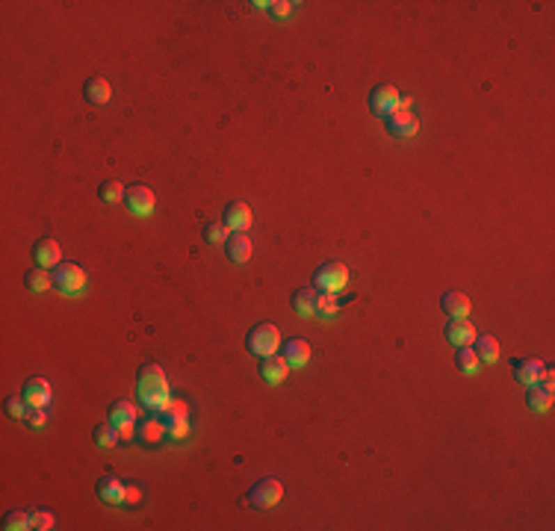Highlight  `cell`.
Here are the masks:
<instances>
[{"mask_svg":"<svg viewBox=\"0 0 555 531\" xmlns=\"http://www.w3.org/2000/svg\"><path fill=\"white\" fill-rule=\"evenodd\" d=\"M59 257H63V251H59V245L54 239H39L33 245V260L36 266L42 269H51V266H59Z\"/></svg>","mask_w":555,"mask_h":531,"instance_id":"cell-13","label":"cell"},{"mask_svg":"<svg viewBox=\"0 0 555 531\" xmlns=\"http://www.w3.org/2000/svg\"><path fill=\"white\" fill-rule=\"evenodd\" d=\"M24 287H27L30 292H45V290H51V287H54V271H47V269H42V266L30 269L27 275H24Z\"/></svg>","mask_w":555,"mask_h":531,"instance_id":"cell-20","label":"cell"},{"mask_svg":"<svg viewBox=\"0 0 555 531\" xmlns=\"http://www.w3.org/2000/svg\"><path fill=\"white\" fill-rule=\"evenodd\" d=\"M136 437V428H133V422L130 425H118V440H133Z\"/></svg>","mask_w":555,"mask_h":531,"instance_id":"cell-38","label":"cell"},{"mask_svg":"<svg viewBox=\"0 0 555 531\" xmlns=\"http://www.w3.org/2000/svg\"><path fill=\"white\" fill-rule=\"evenodd\" d=\"M221 219H225V228L230 233H245V228L251 225V209H249V204L233 201V204L225 207V216Z\"/></svg>","mask_w":555,"mask_h":531,"instance_id":"cell-8","label":"cell"},{"mask_svg":"<svg viewBox=\"0 0 555 531\" xmlns=\"http://www.w3.org/2000/svg\"><path fill=\"white\" fill-rule=\"evenodd\" d=\"M125 187H121V183L118 180H113V177H109V180H104L101 183V187H97V195H101V201L104 204H116V201H125Z\"/></svg>","mask_w":555,"mask_h":531,"instance_id":"cell-25","label":"cell"},{"mask_svg":"<svg viewBox=\"0 0 555 531\" xmlns=\"http://www.w3.org/2000/svg\"><path fill=\"white\" fill-rule=\"evenodd\" d=\"M283 499V487L278 478H260L257 484L249 490V502L254 508H272Z\"/></svg>","mask_w":555,"mask_h":531,"instance_id":"cell-5","label":"cell"},{"mask_svg":"<svg viewBox=\"0 0 555 531\" xmlns=\"http://www.w3.org/2000/svg\"><path fill=\"white\" fill-rule=\"evenodd\" d=\"M139 499H142V493L136 487H125V502L121 505H139Z\"/></svg>","mask_w":555,"mask_h":531,"instance_id":"cell-37","label":"cell"},{"mask_svg":"<svg viewBox=\"0 0 555 531\" xmlns=\"http://www.w3.org/2000/svg\"><path fill=\"white\" fill-rule=\"evenodd\" d=\"M281 357L290 366H304L307 360H311V345H307L304 340H287V342H283Z\"/></svg>","mask_w":555,"mask_h":531,"instance_id":"cell-17","label":"cell"},{"mask_svg":"<svg viewBox=\"0 0 555 531\" xmlns=\"http://www.w3.org/2000/svg\"><path fill=\"white\" fill-rule=\"evenodd\" d=\"M109 422H113L116 428L136 422V407H133L130 402H116L113 407H109Z\"/></svg>","mask_w":555,"mask_h":531,"instance_id":"cell-24","label":"cell"},{"mask_svg":"<svg viewBox=\"0 0 555 531\" xmlns=\"http://www.w3.org/2000/svg\"><path fill=\"white\" fill-rule=\"evenodd\" d=\"M166 431H169L171 440H183L189 434V422L187 419H175V422H166Z\"/></svg>","mask_w":555,"mask_h":531,"instance_id":"cell-35","label":"cell"},{"mask_svg":"<svg viewBox=\"0 0 555 531\" xmlns=\"http://www.w3.org/2000/svg\"><path fill=\"white\" fill-rule=\"evenodd\" d=\"M139 399L145 407H151V411H163L169 404L166 372L157 363H145L139 369Z\"/></svg>","mask_w":555,"mask_h":531,"instance_id":"cell-1","label":"cell"},{"mask_svg":"<svg viewBox=\"0 0 555 531\" xmlns=\"http://www.w3.org/2000/svg\"><path fill=\"white\" fill-rule=\"evenodd\" d=\"M163 431H166V425H159L157 419H145V422L139 425V437L145 443H157L159 437H163Z\"/></svg>","mask_w":555,"mask_h":531,"instance_id":"cell-29","label":"cell"},{"mask_svg":"<svg viewBox=\"0 0 555 531\" xmlns=\"http://www.w3.org/2000/svg\"><path fill=\"white\" fill-rule=\"evenodd\" d=\"M440 307H443V313H446L449 319H467L470 316V299H467L464 292H458V290H452V292H446L440 299Z\"/></svg>","mask_w":555,"mask_h":531,"instance_id":"cell-10","label":"cell"},{"mask_svg":"<svg viewBox=\"0 0 555 531\" xmlns=\"http://www.w3.org/2000/svg\"><path fill=\"white\" fill-rule=\"evenodd\" d=\"M540 387H547V390H552V369H544V372H540Z\"/></svg>","mask_w":555,"mask_h":531,"instance_id":"cell-40","label":"cell"},{"mask_svg":"<svg viewBox=\"0 0 555 531\" xmlns=\"http://www.w3.org/2000/svg\"><path fill=\"white\" fill-rule=\"evenodd\" d=\"M27 411H30V404L24 402V396H9L6 399V413L12 419H27Z\"/></svg>","mask_w":555,"mask_h":531,"instance_id":"cell-33","label":"cell"},{"mask_svg":"<svg viewBox=\"0 0 555 531\" xmlns=\"http://www.w3.org/2000/svg\"><path fill=\"white\" fill-rule=\"evenodd\" d=\"M3 528H9V531H27V528H30V514H24V511H9L6 520H3Z\"/></svg>","mask_w":555,"mask_h":531,"instance_id":"cell-31","label":"cell"},{"mask_svg":"<svg viewBox=\"0 0 555 531\" xmlns=\"http://www.w3.org/2000/svg\"><path fill=\"white\" fill-rule=\"evenodd\" d=\"M287 372H290V363L283 360L281 354H269L260 360V378L269 381V384H281V381L287 378Z\"/></svg>","mask_w":555,"mask_h":531,"instance_id":"cell-12","label":"cell"},{"mask_svg":"<svg viewBox=\"0 0 555 531\" xmlns=\"http://www.w3.org/2000/svg\"><path fill=\"white\" fill-rule=\"evenodd\" d=\"M83 95H86V101H89V104L104 106L113 92H109V83L104 77H89V80H86V86H83Z\"/></svg>","mask_w":555,"mask_h":531,"instance_id":"cell-18","label":"cell"},{"mask_svg":"<svg viewBox=\"0 0 555 531\" xmlns=\"http://www.w3.org/2000/svg\"><path fill=\"white\" fill-rule=\"evenodd\" d=\"M125 204H127V209L130 213H136V216H148L154 209V192L148 189V187H130L127 192H125Z\"/></svg>","mask_w":555,"mask_h":531,"instance_id":"cell-7","label":"cell"},{"mask_svg":"<svg viewBox=\"0 0 555 531\" xmlns=\"http://www.w3.org/2000/svg\"><path fill=\"white\" fill-rule=\"evenodd\" d=\"M97 496L101 502H109V505H121L125 502V484H121L118 478H101L97 481Z\"/></svg>","mask_w":555,"mask_h":531,"instance_id":"cell-19","label":"cell"},{"mask_svg":"<svg viewBox=\"0 0 555 531\" xmlns=\"http://www.w3.org/2000/svg\"><path fill=\"white\" fill-rule=\"evenodd\" d=\"M540 372H544V363L535 360V357H523V360H514V375H517V381H520V384H529V387L538 384Z\"/></svg>","mask_w":555,"mask_h":531,"instance_id":"cell-15","label":"cell"},{"mask_svg":"<svg viewBox=\"0 0 555 531\" xmlns=\"http://www.w3.org/2000/svg\"><path fill=\"white\" fill-rule=\"evenodd\" d=\"M230 230L225 228V221H210V225L204 228V239L207 242H228Z\"/></svg>","mask_w":555,"mask_h":531,"instance_id":"cell-32","label":"cell"},{"mask_svg":"<svg viewBox=\"0 0 555 531\" xmlns=\"http://www.w3.org/2000/svg\"><path fill=\"white\" fill-rule=\"evenodd\" d=\"M476 328L470 325V319H449V325H446V340L452 342V345H473L476 342Z\"/></svg>","mask_w":555,"mask_h":531,"instance_id":"cell-9","label":"cell"},{"mask_svg":"<svg viewBox=\"0 0 555 531\" xmlns=\"http://www.w3.org/2000/svg\"><path fill=\"white\" fill-rule=\"evenodd\" d=\"M245 345H249V351L257 354V357L278 354L281 331H278L275 325H269V322H260V325H254V328L249 331V340H245Z\"/></svg>","mask_w":555,"mask_h":531,"instance_id":"cell-2","label":"cell"},{"mask_svg":"<svg viewBox=\"0 0 555 531\" xmlns=\"http://www.w3.org/2000/svg\"><path fill=\"white\" fill-rule=\"evenodd\" d=\"M187 413H189L187 402H178V399H169V404L163 407V419H166V422H175V419H187Z\"/></svg>","mask_w":555,"mask_h":531,"instance_id":"cell-30","label":"cell"},{"mask_svg":"<svg viewBox=\"0 0 555 531\" xmlns=\"http://www.w3.org/2000/svg\"><path fill=\"white\" fill-rule=\"evenodd\" d=\"M225 251L233 263H249L251 257V239L245 233H230L228 242H225Z\"/></svg>","mask_w":555,"mask_h":531,"instance_id":"cell-16","label":"cell"},{"mask_svg":"<svg viewBox=\"0 0 555 531\" xmlns=\"http://www.w3.org/2000/svg\"><path fill=\"white\" fill-rule=\"evenodd\" d=\"M30 528H36V531H51V528H54V514H47V511H33V514H30Z\"/></svg>","mask_w":555,"mask_h":531,"instance_id":"cell-34","label":"cell"},{"mask_svg":"<svg viewBox=\"0 0 555 531\" xmlns=\"http://www.w3.org/2000/svg\"><path fill=\"white\" fill-rule=\"evenodd\" d=\"M399 106H402V95L396 92V86L381 83V86H375V89L369 92V109H373L375 116H381V118H387L390 113H396Z\"/></svg>","mask_w":555,"mask_h":531,"instance_id":"cell-4","label":"cell"},{"mask_svg":"<svg viewBox=\"0 0 555 531\" xmlns=\"http://www.w3.org/2000/svg\"><path fill=\"white\" fill-rule=\"evenodd\" d=\"M473 351H476V357H478V363H493V360H499V342H497V337H476V342H473Z\"/></svg>","mask_w":555,"mask_h":531,"instance_id":"cell-21","label":"cell"},{"mask_svg":"<svg viewBox=\"0 0 555 531\" xmlns=\"http://www.w3.org/2000/svg\"><path fill=\"white\" fill-rule=\"evenodd\" d=\"M455 366H458L461 372H476V369H478V357L473 351V345H461L458 354H455Z\"/></svg>","mask_w":555,"mask_h":531,"instance_id":"cell-26","label":"cell"},{"mask_svg":"<svg viewBox=\"0 0 555 531\" xmlns=\"http://www.w3.org/2000/svg\"><path fill=\"white\" fill-rule=\"evenodd\" d=\"M349 283V269L343 263H322L313 271V290L319 292H340Z\"/></svg>","mask_w":555,"mask_h":531,"instance_id":"cell-3","label":"cell"},{"mask_svg":"<svg viewBox=\"0 0 555 531\" xmlns=\"http://www.w3.org/2000/svg\"><path fill=\"white\" fill-rule=\"evenodd\" d=\"M526 404L532 407V411H540V413L549 411V407H552V390L532 384V387H529V393H526Z\"/></svg>","mask_w":555,"mask_h":531,"instance_id":"cell-23","label":"cell"},{"mask_svg":"<svg viewBox=\"0 0 555 531\" xmlns=\"http://www.w3.org/2000/svg\"><path fill=\"white\" fill-rule=\"evenodd\" d=\"M21 396L30 407H45L47 402H51V384H47L45 378H30L27 384H24Z\"/></svg>","mask_w":555,"mask_h":531,"instance_id":"cell-11","label":"cell"},{"mask_svg":"<svg viewBox=\"0 0 555 531\" xmlns=\"http://www.w3.org/2000/svg\"><path fill=\"white\" fill-rule=\"evenodd\" d=\"M290 9H292V3H287V0H281V3H272V12H275V15H290Z\"/></svg>","mask_w":555,"mask_h":531,"instance_id":"cell-39","label":"cell"},{"mask_svg":"<svg viewBox=\"0 0 555 531\" xmlns=\"http://www.w3.org/2000/svg\"><path fill=\"white\" fill-rule=\"evenodd\" d=\"M416 125H419V121L411 116L408 106H399L396 113L387 116V127H390V133H396V136H414Z\"/></svg>","mask_w":555,"mask_h":531,"instance_id":"cell-14","label":"cell"},{"mask_svg":"<svg viewBox=\"0 0 555 531\" xmlns=\"http://www.w3.org/2000/svg\"><path fill=\"white\" fill-rule=\"evenodd\" d=\"M340 310V301L334 292H319L316 295V316H334Z\"/></svg>","mask_w":555,"mask_h":531,"instance_id":"cell-27","label":"cell"},{"mask_svg":"<svg viewBox=\"0 0 555 531\" xmlns=\"http://www.w3.org/2000/svg\"><path fill=\"white\" fill-rule=\"evenodd\" d=\"M54 287L65 295H77L86 287V275L77 263H65V266H56L54 269Z\"/></svg>","mask_w":555,"mask_h":531,"instance_id":"cell-6","label":"cell"},{"mask_svg":"<svg viewBox=\"0 0 555 531\" xmlns=\"http://www.w3.org/2000/svg\"><path fill=\"white\" fill-rule=\"evenodd\" d=\"M95 443H97V446H113V443H118V428L113 422L97 425L95 428Z\"/></svg>","mask_w":555,"mask_h":531,"instance_id":"cell-28","label":"cell"},{"mask_svg":"<svg viewBox=\"0 0 555 531\" xmlns=\"http://www.w3.org/2000/svg\"><path fill=\"white\" fill-rule=\"evenodd\" d=\"M316 290H295L292 292V310L299 316H316Z\"/></svg>","mask_w":555,"mask_h":531,"instance_id":"cell-22","label":"cell"},{"mask_svg":"<svg viewBox=\"0 0 555 531\" xmlns=\"http://www.w3.org/2000/svg\"><path fill=\"white\" fill-rule=\"evenodd\" d=\"M27 422H30L33 428H42V425L47 422V416H45L42 407H30V411H27Z\"/></svg>","mask_w":555,"mask_h":531,"instance_id":"cell-36","label":"cell"}]
</instances>
